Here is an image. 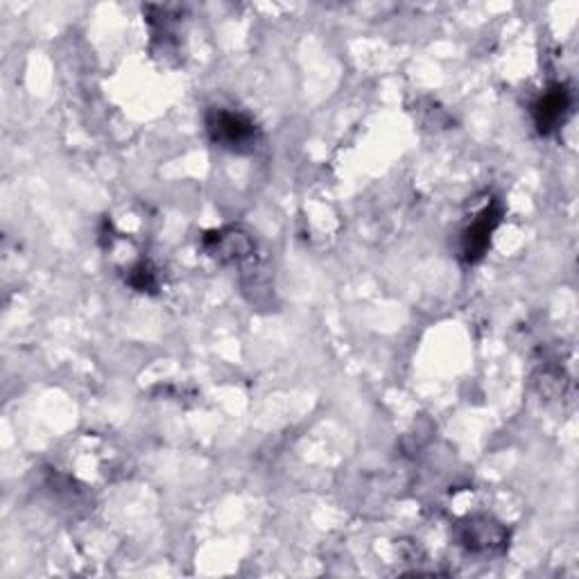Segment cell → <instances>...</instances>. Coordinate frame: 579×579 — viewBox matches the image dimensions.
<instances>
[{
	"mask_svg": "<svg viewBox=\"0 0 579 579\" xmlns=\"http://www.w3.org/2000/svg\"><path fill=\"white\" fill-rule=\"evenodd\" d=\"M572 91L566 84H552L548 91H543V96L535 102L532 107V116H535V124L539 134L548 137L552 132H557L559 127L568 120V116L572 113Z\"/></svg>",
	"mask_w": 579,
	"mask_h": 579,
	"instance_id": "obj_4",
	"label": "cell"
},
{
	"mask_svg": "<svg viewBox=\"0 0 579 579\" xmlns=\"http://www.w3.org/2000/svg\"><path fill=\"white\" fill-rule=\"evenodd\" d=\"M127 283H130L134 290L139 292H154L159 288V279H157V270L141 261L130 270V277H127Z\"/></svg>",
	"mask_w": 579,
	"mask_h": 579,
	"instance_id": "obj_6",
	"label": "cell"
},
{
	"mask_svg": "<svg viewBox=\"0 0 579 579\" xmlns=\"http://www.w3.org/2000/svg\"><path fill=\"white\" fill-rule=\"evenodd\" d=\"M207 132L209 139L229 152L236 154H249L256 150L261 141V132L256 122L233 109H224V107H211L207 111Z\"/></svg>",
	"mask_w": 579,
	"mask_h": 579,
	"instance_id": "obj_1",
	"label": "cell"
},
{
	"mask_svg": "<svg viewBox=\"0 0 579 579\" xmlns=\"http://www.w3.org/2000/svg\"><path fill=\"white\" fill-rule=\"evenodd\" d=\"M202 247L213 259L222 261V263H236V261H244L251 259L253 253V240L249 238V233L236 229V227H227L220 231H211L204 236Z\"/></svg>",
	"mask_w": 579,
	"mask_h": 579,
	"instance_id": "obj_5",
	"label": "cell"
},
{
	"mask_svg": "<svg viewBox=\"0 0 579 579\" xmlns=\"http://www.w3.org/2000/svg\"><path fill=\"white\" fill-rule=\"evenodd\" d=\"M502 220V209L498 202H489L471 222L469 227L462 231V242H460V251H462V261L465 263H480L485 259V253L491 247V238L498 229Z\"/></svg>",
	"mask_w": 579,
	"mask_h": 579,
	"instance_id": "obj_2",
	"label": "cell"
},
{
	"mask_svg": "<svg viewBox=\"0 0 579 579\" xmlns=\"http://www.w3.org/2000/svg\"><path fill=\"white\" fill-rule=\"evenodd\" d=\"M458 541L476 555H498L507 548L509 532L489 517H471L458 526Z\"/></svg>",
	"mask_w": 579,
	"mask_h": 579,
	"instance_id": "obj_3",
	"label": "cell"
}]
</instances>
